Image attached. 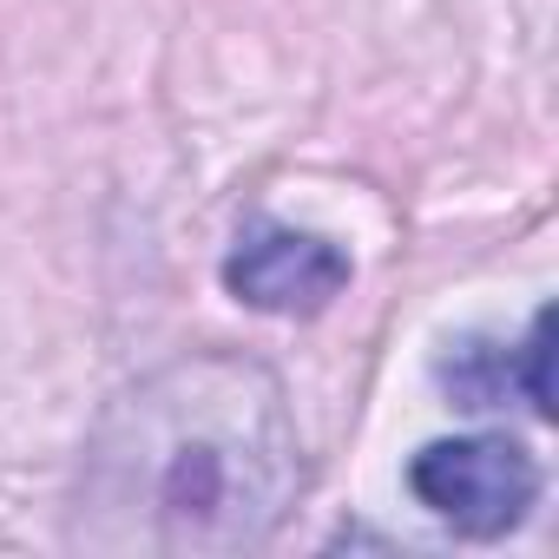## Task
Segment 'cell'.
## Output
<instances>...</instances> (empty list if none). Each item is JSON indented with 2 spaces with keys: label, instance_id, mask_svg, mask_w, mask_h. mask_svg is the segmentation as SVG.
I'll return each instance as SVG.
<instances>
[{
  "label": "cell",
  "instance_id": "3957f363",
  "mask_svg": "<svg viewBox=\"0 0 559 559\" xmlns=\"http://www.w3.org/2000/svg\"><path fill=\"white\" fill-rule=\"evenodd\" d=\"M224 284L237 304L270 310V317H317L349 290V257L330 237L284 230V224H250L224 263Z\"/></svg>",
  "mask_w": 559,
  "mask_h": 559
},
{
  "label": "cell",
  "instance_id": "7a4b0ae2",
  "mask_svg": "<svg viewBox=\"0 0 559 559\" xmlns=\"http://www.w3.org/2000/svg\"><path fill=\"white\" fill-rule=\"evenodd\" d=\"M408 487L421 507H435L454 533L467 539H500L526 520L539 500V467L520 441L507 435H467V441H435L415 454Z\"/></svg>",
  "mask_w": 559,
  "mask_h": 559
},
{
  "label": "cell",
  "instance_id": "6da1fadb",
  "mask_svg": "<svg viewBox=\"0 0 559 559\" xmlns=\"http://www.w3.org/2000/svg\"><path fill=\"white\" fill-rule=\"evenodd\" d=\"M304 487L297 421L263 362L185 356L126 389L86 441L80 539L106 552H250Z\"/></svg>",
  "mask_w": 559,
  "mask_h": 559
}]
</instances>
